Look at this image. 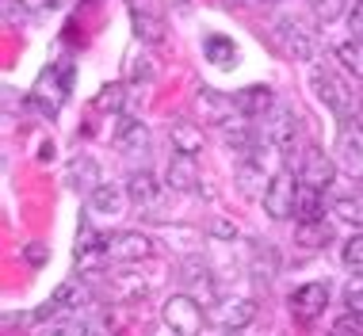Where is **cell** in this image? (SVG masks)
Instances as JSON below:
<instances>
[{"label":"cell","mask_w":363,"mask_h":336,"mask_svg":"<svg viewBox=\"0 0 363 336\" xmlns=\"http://www.w3.org/2000/svg\"><path fill=\"white\" fill-rule=\"evenodd\" d=\"M203 57L225 69V65L238 62V50H233V43L225 35H207V38H203Z\"/></svg>","instance_id":"7402d4cb"},{"label":"cell","mask_w":363,"mask_h":336,"mask_svg":"<svg viewBox=\"0 0 363 336\" xmlns=\"http://www.w3.org/2000/svg\"><path fill=\"white\" fill-rule=\"evenodd\" d=\"M276 43L283 46V54L294 62H310L313 57V31L302 23L298 16H283L276 23Z\"/></svg>","instance_id":"52a82bcc"},{"label":"cell","mask_w":363,"mask_h":336,"mask_svg":"<svg viewBox=\"0 0 363 336\" xmlns=\"http://www.w3.org/2000/svg\"><path fill=\"white\" fill-rule=\"evenodd\" d=\"M252 318H257V302L252 298H218L207 313V321H214L218 329H245Z\"/></svg>","instance_id":"30bf717a"},{"label":"cell","mask_w":363,"mask_h":336,"mask_svg":"<svg viewBox=\"0 0 363 336\" xmlns=\"http://www.w3.org/2000/svg\"><path fill=\"white\" fill-rule=\"evenodd\" d=\"M4 19H8V23H23V19H27V4H23V0H4Z\"/></svg>","instance_id":"4dcf8cb0"},{"label":"cell","mask_w":363,"mask_h":336,"mask_svg":"<svg viewBox=\"0 0 363 336\" xmlns=\"http://www.w3.org/2000/svg\"><path fill=\"white\" fill-rule=\"evenodd\" d=\"M359 111H363V92H359Z\"/></svg>","instance_id":"8d00e7d4"},{"label":"cell","mask_w":363,"mask_h":336,"mask_svg":"<svg viewBox=\"0 0 363 336\" xmlns=\"http://www.w3.org/2000/svg\"><path fill=\"white\" fill-rule=\"evenodd\" d=\"M310 88H313V96H318V100L333 111V118H337V123H352V118H356L359 100H356L352 84L337 73V69L313 65V69H310Z\"/></svg>","instance_id":"6da1fadb"},{"label":"cell","mask_w":363,"mask_h":336,"mask_svg":"<svg viewBox=\"0 0 363 336\" xmlns=\"http://www.w3.org/2000/svg\"><path fill=\"white\" fill-rule=\"evenodd\" d=\"M43 256H46L43 245H31V249H27V260H31V264H43Z\"/></svg>","instance_id":"d6a6232c"},{"label":"cell","mask_w":363,"mask_h":336,"mask_svg":"<svg viewBox=\"0 0 363 336\" xmlns=\"http://www.w3.org/2000/svg\"><path fill=\"white\" fill-rule=\"evenodd\" d=\"M73 4H77V0H50L54 12H65V8H73Z\"/></svg>","instance_id":"e575fe53"},{"label":"cell","mask_w":363,"mask_h":336,"mask_svg":"<svg viewBox=\"0 0 363 336\" xmlns=\"http://www.w3.org/2000/svg\"><path fill=\"white\" fill-rule=\"evenodd\" d=\"M333 214H337L340 222H348V225H356V230H363V184L340 195V199L333 203Z\"/></svg>","instance_id":"d6986e66"},{"label":"cell","mask_w":363,"mask_h":336,"mask_svg":"<svg viewBox=\"0 0 363 336\" xmlns=\"http://www.w3.org/2000/svg\"><path fill=\"white\" fill-rule=\"evenodd\" d=\"M130 23H134V35H138L142 43H150V46H157L164 38V23L153 12H145L142 4H130Z\"/></svg>","instance_id":"ac0fdd59"},{"label":"cell","mask_w":363,"mask_h":336,"mask_svg":"<svg viewBox=\"0 0 363 336\" xmlns=\"http://www.w3.org/2000/svg\"><path fill=\"white\" fill-rule=\"evenodd\" d=\"M169 138H172V153H188V157H199L203 153V130L195 123H172L169 126Z\"/></svg>","instance_id":"e0dca14e"},{"label":"cell","mask_w":363,"mask_h":336,"mask_svg":"<svg viewBox=\"0 0 363 336\" xmlns=\"http://www.w3.org/2000/svg\"><path fill=\"white\" fill-rule=\"evenodd\" d=\"M111 145L123 157H145L150 153V126L142 118H119V126L111 134Z\"/></svg>","instance_id":"8fae6325"},{"label":"cell","mask_w":363,"mask_h":336,"mask_svg":"<svg viewBox=\"0 0 363 336\" xmlns=\"http://www.w3.org/2000/svg\"><path fill=\"white\" fill-rule=\"evenodd\" d=\"M264 142L279 153H294V145H298V118H294L291 107H272L264 115Z\"/></svg>","instance_id":"5b68a950"},{"label":"cell","mask_w":363,"mask_h":336,"mask_svg":"<svg viewBox=\"0 0 363 336\" xmlns=\"http://www.w3.org/2000/svg\"><path fill=\"white\" fill-rule=\"evenodd\" d=\"M104 256H107V260H115V264L150 260V256H153V237H145V233H138V230H123V233L107 237Z\"/></svg>","instance_id":"8992f818"},{"label":"cell","mask_w":363,"mask_h":336,"mask_svg":"<svg viewBox=\"0 0 363 336\" xmlns=\"http://www.w3.org/2000/svg\"><path fill=\"white\" fill-rule=\"evenodd\" d=\"M325 306H329V286L325 283H302L287 294V310L298 325L318 321L321 313H325Z\"/></svg>","instance_id":"277c9868"},{"label":"cell","mask_w":363,"mask_h":336,"mask_svg":"<svg viewBox=\"0 0 363 336\" xmlns=\"http://www.w3.org/2000/svg\"><path fill=\"white\" fill-rule=\"evenodd\" d=\"M233 107H238V115H245V118H264L276 107V96H272L268 84H249L233 96Z\"/></svg>","instance_id":"9a60e30c"},{"label":"cell","mask_w":363,"mask_h":336,"mask_svg":"<svg viewBox=\"0 0 363 336\" xmlns=\"http://www.w3.org/2000/svg\"><path fill=\"white\" fill-rule=\"evenodd\" d=\"M333 153H337V164L345 168V172L363 176V126H356V123H345V126H340Z\"/></svg>","instance_id":"9c48e42d"},{"label":"cell","mask_w":363,"mask_h":336,"mask_svg":"<svg viewBox=\"0 0 363 336\" xmlns=\"http://www.w3.org/2000/svg\"><path fill=\"white\" fill-rule=\"evenodd\" d=\"M345 306H348V313H359L363 318V271H356L345 283Z\"/></svg>","instance_id":"484cf974"},{"label":"cell","mask_w":363,"mask_h":336,"mask_svg":"<svg viewBox=\"0 0 363 336\" xmlns=\"http://www.w3.org/2000/svg\"><path fill=\"white\" fill-rule=\"evenodd\" d=\"M218 336H241V329H218Z\"/></svg>","instance_id":"d590c367"},{"label":"cell","mask_w":363,"mask_h":336,"mask_svg":"<svg viewBox=\"0 0 363 336\" xmlns=\"http://www.w3.org/2000/svg\"><path fill=\"white\" fill-rule=\"evenodd\" d=\"M337 62L348 69L352 77H356V81H363V43L359 38H348V43H337Z\"/></svg>","instance_id":"603a6c76"},{"label":"cell","mask_w":363,"mask_h":336,"mask_svg":"<svg viewBox=\"0 0 363 336\" xmlns=\"http://www.w3.org/2000/svg\"><path fill=\"white\" fill-rule=\"evenodd\" d=\"M294 241H298L302 249H321L325 241H333V225H329L325 218L298 222V230H294Z\"/></svg>","instance_id":"ffe728a7"},{"label":"cell","mask_w":363,"mask_h":336,"mask_svg":"<svg viewBox=\"0 0 363 336\" xmlns=\"http://www.w3.org/2000/svg\"><path fill=\"white\" fill-rule=\"evenodd\" d=\"M310 12L321 19V23H333L348 12V0H310Z\"/></svg>","instance_id":"d4e9b609"},{"label":"cell","mask_w":363,"mask_h":336,"mask_svg":"<svg viewBox=\"0 0 363 336\" xmlns=\"http://www.w3.org/2000/svg\"><path fill=\"white\" fill-rule=\"evenodd\" d=\"M329 336H363V325H359V313H348V318L333 321Z\"/></svg>","instance_id":"f1b7e54d"},{"label":"cell","mask_w":363,"mask_h":336,"mask_svg":"<svg viewBox=\"0 0 363 336\" xmlns=\"http://www.w3.org/2000/svg\"><path fill=\"white\" fill-rule=\"evenodd\" d=\"M333 176H337V157H329L325 150L310 145V150L302 153V164H298V184L302 187H318V191H329Z\"/></svg>","instance_id":"ba28073f"},{"label":"cell","mask_w":363,"mask_h":336,"mask_svg":"<svg viewBox=\"0 0 363 336\" xmlns=\"http://www.w3.org/2000/svg\"><path fill=\"white\" fill-rule=\"evenodd\" d=\"M65 184H69L73 191H84V195H92L96 187L104 184V176H100V164H96L88 153H77L73 161L65 164Z\"/></svg>","instance_id":"5bb4252c"},{"label":"cell","mask_w":363,"mask_h":336,"mask_svg":"<svg viewBox=\"0 0 363 336\" xmlns=\"http://www.w3.org/2000/svg\"><path fill=\"white\" fill-rule=\"evenodd\" d=\"M199 157H188V153H172V161H169V172H164V184L172 187V191H184V195H191V191H199Z\"/></svg>","instance_id":"7c38bea8"},{"label":"cell","mask_w":363,"mask_h":336,"mask_svg":"<svg viewBox=\"0 0 363 336\" xmlns=\"http://www.w3.org/2000/svg\"><path fill=\"white\" fill-rule=\"evenodd\" d=\"M348 27H352V38L363 43V0H356V8L348 12Z\"/></svg>","instance_id":"1f68e13d"},{"label":"cell","mask_w":363,"mask_h":336,"mask_svg":"<svg viewBox=\"0 0 363 336\" xmlns=\"http://www.w3.org/2000/svg\"><path fill=\"white\" fill-rule=\"evenodd\" d=\"M126 195H130V203L138 211H157L161 206V184H157L150 168H138V172L126 176Z\"/></svg>","instance_id":"4fadbf2b"},{"label":"cell","mask_w":363,"mask_h":336,"mask_svg":"<svg viewBox=\"0 0 363 336\" xmlns=\"http://www.w3.org/2000/svg\"><path fill=\"white\" fill-rule=\"evenodd\" d=\"M126 203H130V195H126V184H100L92 195H88V211H92V214H107V218L123 214Z\"/></svg>","instance_id":"2e32d148"},{"label":"cell","mask_w":363,"mask_h":336,"mask_svg":"<svg viewBox=\"0 0 363 336\" xmlns=\"http://www.w3.org/2000/svg\"><path fill=\"white\" fill-rule=\"evenodd\" d=\"M340 260H345V268H352V271H363V233L348 237V241H345V249H340Z\"/></svg>","instance_id":"4316f807"},{"label":"cell","mask_w":363,"mask_h":336,"mask_svg":"<svg viewBox=\"0 0 363 336\" xmlns=\"http://www.w3.org/2000/svg\"><path fill=\"white\" fill-rule=\"evenodd\" d=\"M238 4H245V8H272V4H279V0H238Z\"/></svg>","instance_id":"836d02e7"},{"label":"cell","mask_w":363,"mask_h":336,"mask_svg":"<svg viewBox=\"0 0 363 336\" xmlns=\"http://www.w3.org/2000/svg\"><path fill=\"white\" fill-rule=\"evenodd\" d=\"M123 100H126V88L123 84H107L104 92L96 96V107H100V111H119Z\"/></svg>","instance_id":"83f0119b"},{"label":"cell","mask_w":363,"mask_h":336,"mask_svg":"<svg viewBox=\"0 0 363 336\" xmlns=\"http://www.w3.org/2000/svg\"><path fill=\"white\" fill-rule=\"evenodd\" d=\"M264 187H268L264 168L252 164V161H241L238 164V191L245 195V199H257V195H264Z\"/></svg>","instance_id":"44dd1931"},{"label":"cell","mask_w":363,"mask_h":336,"mask_svg":"<svg viewBox=\"0 0 363 336\" xmlns=\"http://www.w3.org/2000/svg\"><path fill=\"white\" fill-rule=\"evenodd\" d=\"M298 187H302L298 176L287 172V168H279V172L268 180V187H264V195H260L264 214H268V218H276V222L294 218V206H298Z\"/></svg>","instance_id":"7a4b0ae2"},{"label":"cell","mask_w":363,"mask_h":336,"mask_svg":"<svg viewBox=\"0 0 363 336\" xmlns=\"http://www.w3.org/2000/svg\"><path fill=\"white\" fill-rule=\"evenodd\" d=\"M199 107H207V111L214 115V123H225V118H222V100H218L214 88H199Z\"/></svg>","instance_id":"f546056e"},{"label":"cell","mask_w":363,"mask_h":336,"mask_svg":"<svg viewBox=\"0 0 363 336\" xmlns=\"http://www.w3.org/2000/svg\"><path fill=\"white\" fill-rule=\"evenodd\" d=\"M321 195L318 187H298V206H294V218L298 222H313V218H325L321 214Z\"/></svg>","instance_id":"cb8c5ba5"},{"label":"cell","mask_w":363,"mask_h":336,"mask_svg":"<svg viewBox=\"0 0 363 336\" xmlns=\"http://www.w3.org/2000/svg\"><path fill=\"white\" fill-rule=\"evenodd\" d=\"M161 321L172 329V336H199L207 313H203V306L195 302L191 294H172V298H164V306H161Z\"/></svg>","instance_id":"3957f363"}]
</instances>
